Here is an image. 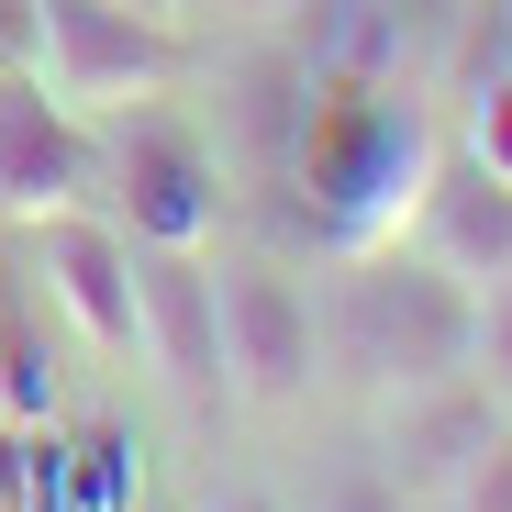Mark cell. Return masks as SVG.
<instances>
[{
    "label": "cell",
    "mask_w": 512,
    "mask_h": 512,
    "mask_svg": "<svg viewBox=\"0 0 512 512\" xmlns=\"http://www.w3.org/2000/svg\"><path fill=\"white\" fill-rule=\"evenodd\" d=\"M435 156H446L435 123L401 90H379V78H312L301 134H290V179L312 190V223L334 234V256H357V245L412 234V201L435 179Z\"/></svg>",
    "instance_id": "1"
},
{
    "label": "cell",
    "mask_w": 512,
    "mask_h": 512,
    "mask_svg": "<svg viewBox=\"0 0 512 512\" xmlns=\"http://www.w3.org/2000/svg\"><path fill=\"white\" fill-rule=\"evenodd\" d=\"M312 312H323V379H357V390L468 379V346H479V290L446 279L423 245H357Z\"/></svg>",
    "instance_id": "2"
},
{
    "label": "cell",
    "mask_w": 512,
    "mask_h": 512,
    "mask_svg": "<svg viewBox=\"0 0 512 512\" xmlns=\"http://www.w3.org/2000/svg\"><path fill=\"white\" fill-rule=\"evenodd\" d=\"M34 90L78 123H123L190 90V23L179 12H123V0H34Z\"/></svg>",
    "instance_id": "3"
},
{
    "label": "cell",
    "mask_w": 512,
    "mask_h": 512,
    "mask_svg": "<svg viewBox=\"0 0 512 512\" xmlns=\"http://www.w3.org/2000/svg\"><path fill=\"white\" fill-rule=\"evenodd\" d=\"M223 301V390L245 412H301L323 390V312L301 279H279L268 256H212Z\"/></svg>",
    "instance_id": "4"
},
{
    "label": "cell",
    "mask_w": 512,
    "mask_h": 512,
    "mask_svg": "<svg viewBox=\"0 0 512 512\" xmlns=\"http://www.w3.org/2000/svg\"><path fill=\"white\" fill-rule=\"evenodd\" d=\"M101 156H112V167H101V201H112V223H123L134 245L212 256V234H223V156H212L190 123H167V101H156V112H123V134H112Z\"/></svg>",
    "instance_id": "5"
},
{
    "label": "cell",
    "mask_w": 512,
    "mask_h": 512,
    "mask_svg": "<svg viewBox=\"0 0 512 512\" xmlns=\"http://www.w3.org/2000/svg\"><path fill=\"white\" fill-rule=\"evenodd\" d=\"M23 245H34L45 312H67L78 346L90 357H134V234L101 201H67V212H34Z\"/></svg>",
    "instance_id": "6"
},
{
    "label": "cell",
    "mask_w": 512,
    "mask_h": 512,
    "mask_svg": "<svg viewBox=\"0 0 512 512\" xmlns=\"http://www.w3.org/2000/svg\"><path fill=\"white\" fill-rule=\"evenodd\" d=\"M101 123H78L34 90V67H0V223L101 201Z\"/></svg>",
    "instance_id": "7"
},
{
    "label": "cell",
    "mask_w": 512,
    "mask_h": 512,
    "mask_svg": "<svg viewBox=\"0 0 512 512\" xmlns=\"http://www.w3.org/2000/svg\"><path fill=\"white\" fill-rule=\"evenodd\" d=\"M134 357L179 401H223V301H212V256L179 245H134Z\"/></svg>",
    "instance_id": "8"
},
{
    "label": "cell",
    "mask_w": 512,
    "mask_h": 512,
    "mask_svg": "<svg viewBox=\"0 0 512 512\" xmlns=\"http://www.w3.org/2000/svg\"><path fill=\"white\" fill-rule=\"evenodd\" d=\"M501 435V401L479 379H423V390H379V468L412 490V501H446V479Z\"/></svg>",
    "instance_id": "9"
},
{
    "label": "cell",
    "mask_w": 512,
    "mask_h": 512,
    "mask_svg": "<svg viewBox=\"0 0 512 512\" xmlns=\"http://www.w3.org/2000/svg\"><path fill=\"white\" fill-rule=\"evenodd\" d=\"M412 245L435 256L446 279H468V290L512 279V179H490L468 145L435 156V179H423V201H412Z\"/></svg>",
    "instance_id": "10"
},
{
    "label": "cell",
    "mask_w": 512,
    "mask_h": 512,
    "mask_svg": "<svg viewBox=\"0 0 512 512\" xmlns=\"http://www.w3.org/2000/svg\"><path fill=\"white\" fill-rule=\"evenodd\" d=\"M145 501V446L134 423H34V468H23V512H123Z\"/></svg>",
    "instance_id": "11"
},
{
    "label": "cell",
    "mask_w": 512,
    "mask_h": 512,
    "mask_svg": "<svg viewBox=\"0 0 512 512\" xmlns=\"http://www.w3.org/2000/svg\"><path fill=\"white\" fill-rule=\"evenodd\" d=\"M0 412L12 423H56V346H45L23 279H0Z\"/></svg>",
    "instance_id": "12"
},
{
    "label": "cell",
    "mask_w": 512,
    "mask_h": 512,
    "mask_svg": "<svg viewBox=\"0 0 512 512\" xmlns=\"http://www.w3.org/2000/svg\"><path fill=\"white\" fill-rule=\"evenodd\" d=\"M468 379H479L490 401H512V279H490V290H479V346H468Z\"/></svg>",
    "instance_id": "13"
},
{
    "label": "cell",
    "mask_w": 512,
    "mask_h": 512,
    "mask_svg": "<svg viewBox=\"0 0 512 512\" xmlns=\"http://www.w3.org/2000/svg\"><path fill=\"white\" fill-rule=\"evenodd\" d=\"M435 512H512V435H490L457 479H446V501Z\"/></svg>",
    "instance_id": "14"
},
{
    "label": "cell",
    "mask_w": 512,
    "mask_h": 512,
    "mask_svg": "<svg viewBox=\"0 0 512 512\" xmlns=\"http://www.w3.org/2000/svg\"><path fill=\"white\" fill-rule=\"evenodd\" d=\"M312 512H423V501H412L379 457H357V468H334V479H323V501H312Z\"/></svg>",
    "instance_id": "15"
},
{
    "label": "cell",
    "mask_w": 512,
    "mask_h": 512,
    "mask_svg": "<svg viewBox=\"0 0 512 512\" xmlns=\"http://www.w3.org/2000/svg\"><path fill=\"white\" fill-rule=\"evenodd\" d=\"M468 156L490 167V179H512V78L468 90Z\"/></svg>",
    "instance_id": "16"
},
{
    "label": "cell",
    "mask_w": 512,
    "mask_h": 512,
    "mask_svg": "<svg viewBox=\"0 0 512 512\" xmlns=\"http://www.w3.org/2000/svg\"><path fill=\"white\" fill-rule=\"evenodd\" d=\"M23 468H34V423L0 412V512H23Z\"/></svg>",
    "instance_id": "17"
},
{
    "label": "cell",
    "mask_w": 512,
    "mask_h": 512,
    "mask_svg": "<svg viewBox=\"0 0 512 512\" xmlns=\"http://www.w3.org/2000/svg\"><path fill=\"white\" fill-rule=\"evenodd\" d=\"M23 45H34V0H0V67H23Z\"/></svg>",
    "instance_id": "18"
},
{
    "label": "cell",
    "mask_w": 512,
    "mask_h": 512,
    "mask_svg": "<svg viewBox=\"0 0 512 512\" xmlns=\"http://www.w3.org/2000/svg\"><path fill=\"white\" fill-rule=\"evenodd\" d=\"M201 512H290V501H279V490H212Z\"/></svg>",
    "instance_id": "19"
},
{
    "label": "cell",
    "mask_w": 512,
    "mask_h": 512,
    "mask_svg": "<svg viewBox=\"0 0 512 512\" xmlns=\"http://www.w3.org/2000/svg\"><path fill=\"white\" fill-rule=\"evenodd\" d=\"M201 12H223V23H279L290 0H201Z\"/></svg>",
    "instance_id": "20"
},
{
    "label": "cell",
    "mask_w": 512,
    "mask_h": 512,
    "mask_svg": "<svg viewBox=\"0 0 512 512\" xmlns=\"http://www.w3.org/2000/svg\"><path fill=\"white\" fill-rule=\"evenodd\" d=\"M123 12H179V0H123Z\"/></svg>",
    "instance_id": "21"
},
{
    "label": "cell",
    "mask_w": 512,
    "mask_h": 512,
    "mask_svg": "<svg viewBox=\"0 0 512 512\" xmlns=\"http://www.w3.org/2000/svg\"><path fill=\"white\" fill-rule=\"evenodd\" d=\"M190 12H201V0H179V23H190Z\"/></svg>",
    "instance_id": "22"
},
{
    "label": "cell",
    "mask_w": 512,
    "mask_h": 512,
    "mask_svg": "<svg viewBox=\"0 0 512 512\" xmlns=\"http://www.w3.org/2000/svg\"><path fill=\"white\" fill-rule=\"evenodd\" d=\"M123 512H145V501H123Z\"/></svg>",
    "instance_id": "23"
}]
</instances>
